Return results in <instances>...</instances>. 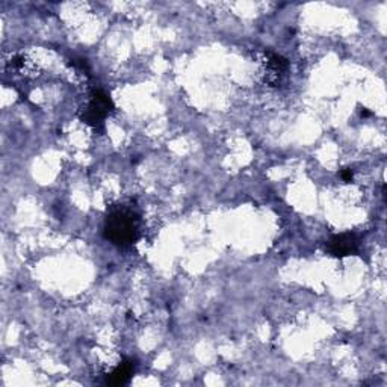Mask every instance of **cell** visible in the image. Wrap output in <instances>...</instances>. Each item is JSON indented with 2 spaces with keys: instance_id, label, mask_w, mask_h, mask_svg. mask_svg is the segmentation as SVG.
<instances>
[{
  "instance_id": "6da1fadb",
  "label": "cell",
  "mask_w": 387,
  "mask_h": 387,
  "mask_svg": "<svg viewBox=\"0 0 387 387\" xmlns=\"http://www.w3.org/2000/svg\"><path fill=\"white\" fill-rule=\"evenodd\" d=\"M103 236L118 248H130L141 238V215L132 205L112 206L104 217Z\"/></svg>"
},
{
  "instance_id": "7a4b0ae2",
  "label": "cell",
  "mask_w": 387,
  "mask_h": 387,
  "mask_svg": "<svg viewBox=\"0 0 387 387\" xmlns=\"http://www.w3.org/2000/svg\"><path fill=\"white\" fill-rule=\"evenodd\" d=\"M114 102L108 94L100 88L94 90L91 93L90 102L86 103V106L81 112V120L85 124H88L90 128L100 130L104 128V121L108 118V115L114 111Z\"/></svg>"
},
{
  "instance_id": "3957f363",
  "label": "cell",
  "mask_w": 387,
  "mask_h": 387,
  "mask_svg": "<svg viewBox=\"0 0 387 387\" xmlns=\"http://www.w3.org/2000/svg\"><path fill=\"white\" fill-rule=\"evenodd\" d=\"M360 240L354 233L334 235L327 242V253L333 257H348L359 253Z\"/></svg>"
},
{
  "instance_id": "277c9868",
  "label": "cell",
  "mask_w": 387,
  "mask_h": 387,
  "mask_svg": "<svg viewBox=\"0 0 387 387\" xmlns=\"http://www.w3.org/2000/svg\"><path fill=\"white\" fill-rule=\"evenodd\" d=\"M265 69L268 73V81L277 85L280 79L286 74L289 69V62L283 56L273 52H265Z\"/></svg>"
},
{
  "instance_id": "5b68a950",
  "label": "cell",
  "mask_w": 387,
  "mask_h": 387,
  "mask_svg": "<svg viewBox=\"0 0 387 387\" xmlns=\"http://www.w3.org/2000/svg\"><path fill=\"white\" fill-rule=\"evenodd\" d=\"M133 372H135V362L132 359H125L108 375V379H106V384L123 386V384L130 381Z\"/></svg>"
},
{
  "instance_id": "8992f818",
  "label": "cell",
  "mask_w": 387,
  "mask_h": 387,
  "mask_svg": "<svg viewBox=\"0 0 387 387\" xmlns=\"http://www.w3.org/2000/svg\"><path fill=\"white\" fill-rule=\"evenodd\" d=\"M353 176H354V171L351 168H345L342 172H341V177L344 182H351L353 180Z\"/></svg>"
}]
</instances>
